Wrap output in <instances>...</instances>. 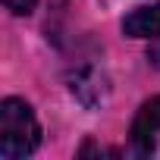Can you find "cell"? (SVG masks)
Here are the masks:
<instances>
[{
	"mask_svg": "<svg viewBox=\"0 0 160 160\" xmlns=\"http://www.w3.org/2000/svg\"><path fill=\"white\" fill-rule=\"evenodd\" d=\"M35 3H38V0H3V7L10 13H16V16H28L35 10Z\"/></svg>",
	"mask_w": 160,
	"mask_h": 160,
	"instance_id": "cell-5",
	"label": "cell"
},
{
	"mask_svg": "<svg viewBox=\"0 0 160 160\" xmlns=\"http://www.w3.org/2000/svg\"><path fill=\"white\" fill-rule=\"evenodd\" d=\"M69 88L85 107H98L107 98V75L98 66H82L75 69V75H69Z\"/></svg>",
	"mask_w": 160,
	"mask_h": 160,
	"instance_id": "cell-3",
	"label": "cell"
},
{
	"mask_svg": "<svg viewBox=\"0 0 160 160\" xmlns=\"http://www.w3.org/2000/svg\"><path fill=\"white\" fill-rule=\"evenodd\" d=\"M122 35L129 38H148V41H160V3L151 7H138L122 19Z\"/></svg>",
	"mask_w": 160,
	"mask_h": 160,
	"instance_id": "cell-4",
	"label": "cell"
},
{
	"mask_svg": "<svg viewBox=\"0 0 160 160\" xmlns=\"http://www.w3.org/2000/svg\"><path fill=\"white\" fill-rule=\"evenodd\" d=\"M38 144H41V126L32 107L19 98H7L0 104V157L22 160L35 154Z\"/></svg>",
	"mask_w": 160,
	"mask_h": 160,
	"instance_id": "cell-1",
	"label": "cell"
},
{
	"mask_svg": "<svg viewBox=\"0 0 160 160\" xmlns=\"http://www.w3.org/2000/svg\"><path fill=\"white\" fill-rule=\"evenodd\" d=\"M157 138H160V98H151V101L141 104V110L132 119V144H135V154H141V157L154 154Z\"/></svg>",
	"mask_w": 160,
	"mask_h": 160,
	"instance_id": "cell-2",
	"label": "cell"
}]
</instances>
